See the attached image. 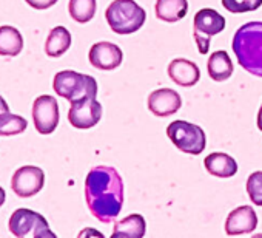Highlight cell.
<instances>
[{
    "mask_svg": "<svg viewBox=\"0 0 262 238\" xmlns=\"http://www.w3.org/2000/svg\"><path fill=\"white\" fill-rule=\"evenodd\" d=\"M85 200L90 212L102 223H111L123 206V181L114 167H93L85 180Z\"/></svg>",
    "mask_w": 262,
    "mask_h": 238,
    "instance_id": "cell-1",
    "label": "cell"
},
{
    "mask_svg": "<svg viewBox=\"0 0 262 238\" xmlns=\"http://www.w3.org/2000/svg\"><path fill=\"white\" fill-rule=\"evenodd\" d=\"M231 47L239 65L250 74L262 77V22L242 25L234 33Z\"/></svg>",
    "mask_w": 262,
    "mask_h": 238,
    "instance_id": "cell-2",
    "label": "cell"
},
{
    "mask_svg": "<svg viewBox=\"0 0 262 238\" xmlns=\"http://www.w3.org/2000/svg\"><path fill=\"white\" fill-rule=\"evenodd\" d=\"M105 17L116 34H133L144 27L147 13L135 0H114L106 8Z\"/></svg>",
    "mask_w": 262,
    "mask_h": 238,
    "instance_id": "cell-3",
    "label": "cell"
},
{
    "mask_svg": "<svg viewBox=\"0 0 262 238\" xmlns=\"http://www.w3.org/2000/svg\"><path fill=\"white\" fill-rule=\"evenodd\" d=\"M54 91L68 99L71 104L86 99V97H96L97 96V82L93 76L82 74L73 70H63L59 71L54 76L53 81Z\"/></svg>",
    "mask_w": 262,
    "mask_h": 238,
    "instance_id": "cell-4",
    "label": "cell"
},
{
    "mask_svg": "<svg viewBox=\"0 0 262 238\" xmlns=\"http://www.w3.org/2000/svg\"><path fill=\"white\" fill-rule=\"evenodd\" d=\"M8 227L14 236H34V238H54L56 233L51 232L48 221L37 212L30 209H17L13 212Z\"/></svg>",
    "mask_w": 262,
    "mask_h": 238,
    "instance_id": "cell-5",
    "label": "cell"
},
{
    "mask_svg": "<svg viewBox=\"0 0 262 238\" xmlns=\"http://www.w3.org/2000/svg\"><path fill=\"white\" fill-rule=\"evenodd\" d=\"M167 135L171 143L184 153L201 155L205 150V133L196 124L187 121H174L167 127Z\"/></svg>",
    "mask_w": 262,
    "mask_h": 238,
    "instance_id": "cell-6",
    "label": "cell"
},
{
    "mask_svg": "<svg viewBox=\"0 0 262 238\" xmlns=\"http://www.w3.org/2000/svg\"><path fill=\"white\" fill-rule=\"evenodd\" d=\"M225 28V19L216 10L202 8L194 14L193 36L201 54H207L210 50V37L219 34Z\"/></svg>",
    "mask_w": 262,
    "mask_h": 238,
    "instance_id": "cell-7",
    "label": "cell"
},
{
    "mask_svg": "<svg viewBox=\"0 0 262 238\" xmlns=\"http://www.w3.org/2000/svg\"><path fill=\"white\" fill-rule=\"evenodd\" d=\"M33 123L40 135H50L59 124V104L56 97L43 94L33 104Z\"/></svg>",
    "mask_w": 262,
    "mask_h": 238,
    "instance_id": "cell-8",
    "label": "cell"
},
{
    "mask_svg": "<svg viewBox=\"0 0 262 238\" xmlns=\"http://www.w3.org/2000/svg\"><path fill=\"white\" fill-rule=\"evenodd\" d=\"M102 117V105L96 97H86L71 104L68 121L74 129L86 130L99 124Z\"/></svg>",
    "mask_w": 262,
    "mask_h": 238,
    "instance_id": "cell-9",
    "label": "cell"
},
{
    "mask_svg": "<svg viewBox=\"0 0 262 238\" xmlns=\"http://www.w3.org/2000/svg\"><path fill=\"white\" fill-rule=\"evenodd\" d=\"M45 184V173L40 167L36 166H24L13 175L11 187L13 192L20 198L34 196L42 190Z\"/></svg>",
    "mask_w": 262,
    "mask_h": 238,
    "instance_id": "cell-10",
    "label": "cell"
},
{
    "mask_svg": "<svg viewBox=\"0 0 262 238\" xmlns=\"http://www.w3.org/2000/svg\"><path fill=\"white\" fill-rule=\"evenodd\" d=\"M90 64L97 68V70H103V71H110L117 68L122 61H123V53L122 50L111 42H97L90 48V54H88Z\"/></svg>",
    "mask_w": 262,
    "mask_h": 238,
    "instance_id": "cell-11",
    "label": "cell"
},
{
    "mask_svg": "<svg viewBox=\"0 0 262 238\" xmlns=\"http://www.w3.org/2000/svg\"><path fill=\"white\" fill-rule=\"evenodd\" d=\"M182 105V99L178 91L171 88H159L148 96V110L158 117H167L174 114Z\"/></svg>",
    "mask_w": 262,
    "mask_h": 238,
    "instance_id": "cell-12",
    "label": "cell"
},
{
    "mask_svg": "<svg viewBox=\"0 0 262 238\" xmlns=\"http://www.w3.org/2000/svg\"><path fill=\"white\" fill-rule=\"evenodd\" d=\"M257 227V215L253 207L250 206H241L231 210L225 221V233L233 235H242L250 233Z\"/></svg>",
    "mask_w": 262,
    "mask_h": 238,
    "instance_id": "cell-13",
    "label": "cell"
},
{
    "mask_svg": "<svg viewBox=\"0 0 262 238\" xmlns=\"http://www.w3.org/2000/svg\"><path fill=\"white\" fill-rule=\"evenodd\" d=\"M168 76L174 84H178L181 87H193L199 82L201 71L194 62L178 57V59L170 62Z\"/></svg>",
    "mask_w": 262,
    "mask_h": 238,
    "instance_id": "cell-14",
    "label": "cell"
},
{
    "mask_svg": "<svg viewBox=\"0 0 262 238\" xmlns=\"http://www.w3.org/2000/svg\"><path fill=\"white\" fill-rule=\"evenodd\" d=\"M147 230L145 218L141 213H131L129 216L114 224L113 238H142Z\"/></svg>",
    "mask_w": 262,
    "mask_h": 238,
    "instance_id": "cell-15",
    "label": "cell"
},
{
    "mask_svg": "<svg viewBox=\"0 0 262 238\" xmlns=\"http://www.w3.org/2000/svg\"><path fill=\"white\" fill-rule=\"evenodd\" d=\"M204 166L207 172L217 178H231L237 172V163L227 153H211L205 158Z\"/></svg>",
    "mask_w": 262,
    "mask_h": 238,
    "instance_id": "cell-16",
    "label": "cell"
},
{
    "mask_svg": "<svg viewBox=\"0 0 262 238\" xmlns=\"http://www.w3.org/2000/svg\"><path fill=\"white\" fill-rule=\"evenodd\" d=\"M155 10H156V17L159 21L174 24L187 16L188 2L187 0H158Z\"/></svg>",
    "mask_w": 262,
    "mask_h": 238,
    "instance_id": "cell-17",
    "label": "cell"
},
{
    "mask_svg": "<svg viewBox=\"0 0 262 238\" xmlns=\"http://www.w3.org/2000/svg\"><path fill=\"white\" fill-rule=\"evenodd\" d=\"M208 74L216 82H224L233 74V62L227 51H214L207 62Z\"/></svg>",
    "mask_w": 262,
    "mask_h": 238,
    "instance_id": "cell-18",
    "label": "cell"
},
{
    "mask_svg": "<svg viewBox=\"0 0 262 238\" xmlns=\"http://www.w3.org/2000/svg\"><path fill=\"white\" fill-rule=\"evenodd\" d=\"M71 47V34L65 27H54L45 42V53L50 57H60Z\"/></svg>",
    "mask_w": 262,
    "mask_h": 238,
    "instance_id": "cell-19",
    "label": "cell"
},
{
    "mask_svg": "<svg viewBox=\"0 0 262 238\" xmlns=\"http://www.w3.org/2000/svg\"><path fill=\"white\" fill-rule=\"evenodd\" d=\"M24 50V37L14 27H0V56L14 57Z\"/></svg>",
    "mask_w": 262,
    "mask_h": 238,
    "instance_id": "cell-20",
    "label": "cell"
},
{
    "mask_svg": "<svg viewBox=\"0 0 262 238\" xmlns=\"http://www.w3.org/2000/svg\"><path fill=\"white\" fill-rule=\"evenodd\" d=\"M28 121L19 114H13L10 110L0 113V136H14L27 130Z\"/></svg>",
    "mask_w": 262,
    "mask_h": 238,
    "instance_id": "cell-21",
    "label": "cell"
},
{
    "mask_svg": "<svg viewBox=\"0 0 262 238\" xmlns=\"http://www.w3.org/2000/svg\"><path fill=\"white\" fill-rule=\"evenodd\" d=\"M68 11L71 19L79 24H86L96 14V0H70Z\"/></svg>",
    "mask_w": 262,
    "mask_h": 238,
    "instance_id": "cell-22",
    "label": "cell"
},
{
    "mask_svg": "<svg viewBox=\"0 0 262 238\" xmlns=\"http://www.w3.org/2000/svg\"><path fill=\"white\" fill-rule=\"evenodd\" d=\"M222 5L227 11L241 14L248 11H256L262 7V0H222Z\"/></svg>",
    "mask_w": 262,
    "mask_h": 238,
    "instance_id": "cell-23",
    "label": "cell"
},
{
    "mask_svg": "<svg viewBox=\"0 0 262 238\" xmlns=\"http://www.w3.org/2000/svg\"><path fill=\"white\" fill-rule=\"evenodd\" d=\"M247 193L253 204L262 206V172H253L247 180Z\"/></svg>",
    "mask_w": 262,
    "mask_h": 238,
    "instance_id": "cell-24",
    "label": "cell"
},
{
    "mask_svg": "<svg viewBox=\"0 0 262 238\" xmlns=\"http://www.w3.org/2000/svg\"><path fill=\"white\" fill-rule=\"evenodd\" d=\"M25 2L34 10H48L57 4V0H25Z\"/></svg>",
    "mask_w": 262,
    "mask_h": 238,
    "instance_id": "cell-25",
    "label": "cell"
},
{
    "mask_svg": "<svg viewBox=\"0 0 262 238\" xmlns=\"http://www.w3.org/2000/svg\"><path fill=\"white\" fill-rule=\"evenodd\" d=\"M10 110V105L5 102V99L0 96V113H4V111H8Z\"/></svg>",
    "mask_w": 262,
    "mask_h": 238,
    "instance_id": "cell-26",
    "label": "cell"
},
{
    "mask_svg": "<svg viewBox=\"0 0 262 238\" xmlns=\"http://www.w3.org/2000/svg\"><path fill=\"white\" fill-rule=\"evenodd\" d=\"M257 127H259V130L262 132V105H260L259 113H257Z\"/></svg>",
    "mask_w": 262,
    "mask_h": 238,
    "instance_id": "cell-27",
    "label": "cell"
},
{
    "mask_svg": "<svg viewBox=\"0 0 262 238\" xmlns=\"http://www.w3.org/2000/svg\"><path fill=\"white\" fill-rule=\"evenodd\" d=\"M5 198H7V193L2 187H0V207H2V204L5 203Z\"/></svg>",
    "mask_w": 262,
    "mask_h": 238,
    "instance_id": "cell-28",
    "label": "cell"
}]
</instances>
